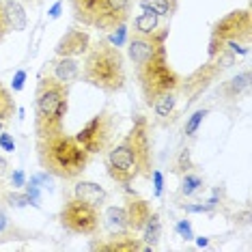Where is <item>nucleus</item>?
I'll return each instance as SVG.
<instances>
[{
  "mask_svg": "<svg viewBox=\"0 0 252 252\" xmlns=\"http://www.w3.org/2000/svg\"><path fill=\"white\" fill-rule=\"evenodd\" d=\"M106 168L112 181L119 186L129 188L140 177H151L153 173V147L149 136V121L147 117L138 114L134 125L127 134L108 151Z\"/></svg>",
  "mask_w": 252,
  "mask_h": 252,
  "instance_id": "obj_1",
  "label": "nucleus"
},
{
  "mask_svg": "<svg viewBox=\"0 0 252 252\" xmlns=\"http://www.w3.org/2000/svg\"><path fill=\"white\" fill-rule=\"evenodd\" d=\"M37 159L43 173L59 179H78L87 170L91 156L73 136L63 131L37 138Z\"/></svg>",
  "mask_w": 252,
  "mask_h": 252,
  "instance_id": "obj_2",
  "label": "nucleus"
},
{
  "mask_svg": "<svg viewBox=\"0 0 252 252\" xmlns=\"http://www.w3.org/2000/svg\"><path fill=\"white\" fill-rule=\"evenodd\" d=\"M80 76L87 84L104 91V93H119L127 82L123 52L108 39L91 41L87 54H84Z\"/></svg>",
  "mask_w": 252,
  "mask_h": 252,
  "instance_id": "obj_3",
  "label": "nucleus"
},
{
  "mask_svg": "<svg viewBox=\"0 0 252 252\" xmlns=\"http://www.w3.org/2000/svg\"><path fill=\"white\" fill-rule=\"evenodd\" d=\"M69 110V84L56 80L48 69L41 71L35 91V134L37 138L65 129Z\"/></svg>",
  "mask_w": 252,
  "mask_h": 252,
  "instance_id": "obj_4",
  "label": "nucleus"
},
{
  "mask_svg": "<svg viewBox=\"0 0 252 252\" xmlns=\"http://www.w3.org/2000/svg\"><path fill=\"white\" fill-rule=\"evenodd\" d=\"M134 71H136V80H138L142 99H145L147 106H151L159 95L168 93V91H177L179 89V82H181V76L168 63L166 48L153 52L151 56H147L145 61L136 63Z\"/></svg>",
  "mask_w": 252,
  "mask_h": 252,
  "instance_id": "obj_5",
  "label": "nucleus"
},
{
  "mask_svg": "<svg viewBox=\"0 0 252 252\" xmlns=\"http://www.w3.org/2000/svg\"><path fill=\"white\" fill-rule=\"evenodd\" d=\"M119 127H121L119 112L104 108L93 119H89L87 125H82V129L73 138L87 149L89 156H101V153H108L114 147V140L119 136Z\"/></svg>",
  "mask_w": 252,
  "mask_h": 252,
  "instance_id": "obj_6",
  "label": "nucleus"
},
{
  "mask_svg": "<svg viewBox=\"0 0 252 252\" xmlns=\"http://www.w3.org/2000/svg\"><path fill=\"white\" fill-rule=\"evenodd\" d=\"M233 65H235V54L224 45L214 59H209L205 65H200L198 69H194L188 78H183L177 91H181L183 97L188 99V104H192V101H196L198 97Z\"/></svg>",
  "mask_w": 252,
  "mask_h": 252,
  "instance_id": "obj_7",
  "label": "nucleus"
},
{
  "mask_svg": "<svg viewBox=\"0 0 252 252\" xmlns=\"http://www.w3.org/2000/svg\"><path fill=\"white\" fill-rule=\"evenodd\" d=\"M61 224L67 228L69 233L76 235H93L99 233L101 228V214L95 205L87 203V200L78 198V196H69L63 203L61 207Z\"/></svg>",
  "mask_w": 252,
  "mask_h": 252,
  "instance_id": "obj_8",
  "label": "nucleus"
},
{
  "mask_svg": "<svg viewBox=\"0 0 252 252\" xmlns=\"http://www.w3.org/2000/svg\"><path fill=\"white\" fill-rule=\"evenodd\" d=\"M252 37V13L250 9H235L220 18L211 28V39L222 43L248 45Z\"/></svg>",
  "mask_w": 252,
  "mask_h": 252,
  "instance_id": "obj_9",
  "label": "nucleus"
},
{
  "mask_svg": "<svg viewBox=\"0 0 252 252\" xmlns=\"http://www.w3.org/2000/svg\"><path fill=\"white\" fill-rule=\"evenodd\" d=\"M134 0H97L93 13V28L101 32H112L114 28L129 22Z\"/></svg>",
  "mask_w": 252,
  "mask_h": 252,
  "instance_id": "obj_10",
  "label": "nucleus"
},
{
  "mask_svg": "<svg viewBox=\"0 0 252 252\" xmlns=\"http://www.w3.org/2000/svg\"><path fill=\"white\" fill-rule=\"evenodd\" d=\"M89 45H91V35L84 28L73 26L59 39L54 52H56V56H71V59H76V56L87 54Z\"/></svg>",
  "mask_w": 252,
  "mask_h": 252,
  "instance_id": "obj_11",
  "label": "nucleus"
},
{
  "mask_svg": "<svg viewBox=\"0 0 252 252\" xmlns=\"http://www.w3.org/2000/svg\"><path fill=\"white\" fill-rule=\"evenodd\" d=\"M127 190V196H125V214H127V228L134 233H138L145 228L147 220L151 218L153 209H151V203L140 196H136L134 192L129 190V188H125Z\"/></svg>",
  "mask_w": 252,
  "mask_h": 252,
  "instance_id": "obj_12",
  "label": "nucleus"
},
{
  "mask_svg": "<svg viewBox=\"0 0 252 252\" xmlns=\"http://www.w3.org/2000/svg\"><path fill=\"white\" fill-rule=\"evenodd\" d=\"M93 250H99V252H138L145 248L140 237H136L134 231H117L114 235L106 239V242H99V244H93L91 246Z\"/></svg>",
  "mask_w": 252,
  "mask_h": 252,
  "instance_id": "obj_13",
  "label": "nucleus"
},
{
  "mask_svg": "<svg viewBox=\"0 0 252 252\" xmlns=\"http://www.w3.org/2000/svg\"><path fill=\"white\" fill-rule=\"evenodd\" d=\"M48 65H50V73L65 84H71L80 78V63L71 59V56H56Z\"/></svg>",
  "mask_w": 252,
  "mask_h": 252,
  "instance_id": "obj_14",
  "label": "nucleus"
},
{
  "mask_svg": "<svg viewBox=\"0 0 252 252\" xmlns=\"http://www.w3.org/2000/svg\"><path fill=\"white\" fill-rule=\"evenodd\" d=\"M73 196L87 200V203L95 205L97 209L106 203V190L95 181H78L76 188H73Z\"/></svg>",
  "mask_w": 252,
  "mask_h": 252,
  "instance_id": "obj_15",
  "label": "nucleus"
},
{
  "mask_svg": "<svg viewBox=\"0 0 252 252\" xmlns=\"http://www.w3.org/2000/svg\"><path fill=\"white\" fill-rule=\"evenodd\" d=\"M248 84H250V71L246 69L242 73H237V76H233L231 80H226V82H222L220 89H218V93L224 97V99H228V101H235V99H239V97L246 93Z\"/></svg>",
  "mask_w": 252,
  "mask_h": 252,
  "instance_id": "obj_16",
  "label": "nucleus"
},
{
  "mask_svg": "<svg viewBox=\"0 0 252 252\" xmlns=\"http://www.w3.org/2000/svg\"><path fill=\"white\" fill-rule=\"evenodd\" d=\"M4 2V15H7V24H9V31H24L26 28V13H24V7L18 2V0H2Z\"/></svg>",
  "mask_w": 252,
  "mask_h": 252,
  "instance_id": "obj_17",
  "label": "nucleus"
},
{
  "mask_svg": "<svg viewBox=\"0 0 252 252\" xmlns=\"http://www.w3.org/2000/svg\"><path fill=\"white\" fill-rule=\"evenodd\" d=\"M73 18L84 26H93V13L97 7V0H69Z\"/></svg>",
  "mask_w": 252,
  "mask_h": 252,
  "instance_id": "obj_18",
  "label": "nucleus"
},
{
  "mask_svg": "<svg viewBox=\"0 0 252 252\" xmlns=\"http://www.w3.org/2000/svg\"><path fill=\"white\" fill-rule=\"evenodd\" d=\"M162 20L158 13H153V11H142L140 15H136L134 18V32H145V35H149V32H156L158 28H162Z\"/></svg>",
  "mask_w": 252,
  "mask_h": 252,
  "instance_id": "obj_19",
  "label": "nucleus"
},
{
  "mask_svg": "<svg viewBox=\"0 0 252 252\" xmlns=\"http://www.w3.org/2000/svg\"><path fill=\"white\" fill-rule=\"evenodd\" d=\"M15 112H18V106H15L13 95H11V91L0 80V121H4V123L11 121Z\"/></svg>",
  "mask_w": 252,
  "mask_h": 252,
  "instance_id": "obj_20",
  "label": "nucleus"
},
{
  "mask_svg": "<svg viewBox=\"0 0 252 252\" xmlns=\"http://www.w3.org/2000/svg\"><path fill=\"white\" fill-rule=\"evenodd\" d=\"M153 110H156L158 117H170L173 114V110L177 108V91H168V93H164V95H159L156 101H153Z\"/></svg>",
  "mask_w": 252,
  "mask_h": 252,
  "instance_id": "obj_21",
  "label": "nucleus"
},
{
  "mask_svg": "<svg viewBox=\"0 0 252 252\" xmlns=\"http://www.w3.org/2000/svg\"><path fill=\"white\" fill-rule=\"evenodd\" d=\"M140 9L142 11H153L159 18H170L177 11V4L170 0H140Z\"/></svg>",
  "mask_w": 252,
  "mask_h": 252,
  "instance_id": "obj_22",
  "label": "nucleus"
},
{
  "mask_svg": "<svg viewBox=\"0 0 252 252\" xmlns=\"http://www.w3.org/2000/svg\"><path fill=\"white\" fill-rule=\"evenodd\" d=\"M145 242H147V248H153L158 242H159V235H162V224H159V218L158 214H151V218L147 220L145 224Z\"/></svg>",
  "mask_w": 252,
  "mask_h": 252,
  "instance_id": "obj_23",
  "label": "nucleus"
},
{
  "mask_svg": "<svg viewBox=\"0 0 252 252\" xmlns=\"http://www.w3.org/2000/svg\"><path fill=\"white\" fill-rule=\"evenodd\" d=\"M106 220L117 231H127V214H125V207H108Z\"/></svg>",
  "mask_w": 252,
  "mask_h": 252,
  "instance_id": "obj_24",
  "label": "nucleus"
},
{
  "mask_svg": "<svg viewBox=\"0 0 252 252\" xmlns=\"http://www.w3.org/2000/svg\"><path fill=\"white\" fill-rule=\"evenodd\" d=\"M0 203H4V205H9V207H26V205H31L32 200L31 196L24 192V194H20V192H2V200Z\"/></svg>",
  "mask_w": 252,
  "mask_h": 252,
  "instance_id": "obj_25",
  "label": "nucleus"
},
{
  "mask_svg": "<svg viewBox=\"0 0 252 252\" xmlns=\"http://www.w3.org/2000/svg\"><path fill=\"white\" fill-rule=\"evenodd\" d=\"M190 168H192L190 149H181L179 156H177V159H175V164H173V173H177V175H186V173H190Z\"/></svg>",
  "mask_w": 252,
  "mask_h": 252,
  "instance_id": "obj_26",
  "label": "nucleus"
},
{
  "mask_svg": "<svg viewBox=\"0 0 252 252\" xmlns=\"http://www.w3.org/2000/svg\"><path fill=\"white\" fill-rule=\"evenodd\" d=\"M205 117H207V110H205V108H200V110L192 112V117L186 121L183 134H186V136H194V134H196V129L200 127V123H203V119H205Z\"/></svg>",
  "mask_w": 252,
  "mask_h": 252,
  "instance_id": "obj_27",
  "label": "nucleus"
},
{
  "mask_svg": "<svg viewBox=\"0 0 252 252\" xmlns=\"http://www.w3.org/2000/svg\"><path fill=\"white\" fill-rule=\"evenodd\" d=\"M200 186H203V179H200L198 175L186 173V177H183V183H181V194H186V196H190V194L196 192Z\"/></svg>",
  "mask_w": 252,
  "mask_h": 252,
  "instance_id": "obj_28",
  "label": "nucleus"
},
{
  "mask_svg": "<svg viewBox=\"0 0 252 252\" xmlns=\"http://www.w3.org/2000/svg\"><path fill=\"white\" fill-rule=\"evenodd\" d=\"M125 39H127V28H125V24L123 26H119V28H114L112 31V35H110V41L112 45H117V48H121V45L125 43Z\"/></svg>",
  "mask_w": 252,
  "mask_h": 252,
  "instance_id": "obj_29",
  "label": "nucleus"
},
{
  "mask_svg": "<svg viewBox=\"0 0 252 252\" xmlns=\"http://www.w3.org/2000/svg\"><path fill=\"white\" fill-rule=\"evenodd\" d=\"M0 149L2 151H15V140H13V136L7 134V131H0Z\"/></svg>",
  "mask_w": 252,
  "mask_h": 252,
  "instance_id": "obj_30",
  "label": "nucleus"
},
{
  "mask_svg": "<svg viewBox=\"0 0 252 252\" xmlns=\"http://www.w3.org/2000/svg\"><path fill=\"white\" fill-rule=\"evenodd\" d=\"M7 32H9V24H7V15H4V2L0 0V43L4 41Z\"/></svg>",
  "mask_w": 252,
  "mask_h": 252,
  "instance_id": "obj_31",
  "label": "nucleus"
},
{
  "mask_svg": "<svg viewBox=\"0 0 252 252\" xmlns=\"http://www.w3.org/2000/svg\"><path fill=\"white\" fill-rule=\"evenodd\" d=\"M177 233H179L183 239H192L194 237V235H192V224L188 220H181L179 224H177Z\"/></svg>",
  "mask_w": 252,
  "mask_h": 252,
  "instance_id": "obj_32",
  "label": "nucleus"
},
{
  "mask_svg": "<svg viewBox=\"0 0 252 252\" xmlns=\"http://www.w3.org/2000/svg\"><path fill=\"white\" fill-rule=\"evenodd\" d=\"M11 183H13V188H22V186H26V175L22 173V170H15V173L11 175Z\"/></svg>",
  "mask_w": 252,
  "mask_h": 252,
  "instance_id": "obj_33",
  "label": "nucleus"
},
{
  "mask_svg": "<svg viewBox=\"0 0 252 252\" xmlns=\"http://www.w3.org/2000/svg\"><path fill=\"white\" fill-rule=\"evenodd\" d=\"M24 80H26V71L20 69L18 73H15V78H13V91H22V89H24Z\"/></svg>",
  "mask_w": 252,
  "mask_h": 252,
  "instance_id": "obj_34",
  "label": "nucleus"
},
{
  "mask_svg": "<svg viewBox=\"0 0 252 252\" xmlns=\"http://www.w3.org/2000/svg\"><path fill=\"white\" fill-rule=\"evenodd\" d=\"M151 177H153V181H156V194L159 196V194H162V188H164V177H162L159 170H153Z\"/></svg>",
  "mask_w": 252,
  "mask_h": 252,
  "instance_id": "obj_35",
  "label": "nucleus"
},
{
  "mask_svg": "<svg viewBox=\"0 0 252 252\" xmlns=\"http://www.w3.org/2000/svg\"><path fill=\"white\" fill-rule=\"evenodd\" d=\"M214 207V200L209 205H186V211H209Z\"/></svg>",
  "mask_w": 252,
  "mask_h": 252,
  "instance_id": "obj_36",
  "label": "nucleus"
},
{
  "mask_svg": "<svg viewBox=\"0 0 252 252\" xmlns=\"http://www.w3.org/2000/svg\"><path fill=\"white\" fill-rule=\"evenodd\" d=\"M61 9H63V0H59V2H56L54 7L50 9V18H52V20L59 18V15H61Z\"/></svg>",
  "mask_w": 252,
  "mask_h": 252,
  "instance_id": "obj_37",
  "label": "nucleus"
},
{
  "mask_svg": "<svg viewBox=\"0 0 252 252\" xmlns=\"http://www.w3.org/2000/svg\"><path fill=\"white\" fill-rule=\"evenodd\" d=\"M7 173H9V162H7V158L0 156V179H2Z\"/></svg>",
  "mask_w": 252,
  "mask_h": 252,
  "instance_id": "obj_38",
  "label": "nucleus"
},
{
  "mask_svg": "<svg viewBox=\"0 0 252 252\" xmlns=\"http://www.w3.org/2000/svg\"><path fill=\"white\" fill-rule=\"evenodd\" d=\"M207 244H209V239H205V237L198 239V246H207Z\"/></svg>",
  "mask_w": 252,
  "mask_h": 252,
  "instance_id": "obj_39",
  "label": "nucleus"
},
{
  "mask_svg": "<svg viewBox=\"0 0 252 252\" xmlns=\"http://www.w3.org/2000/svg\"><path fill=\"white\" fill-rule=\"evenodd\" d=\"M24 2H28V4H39V2H43V0H24Z\"/></svg>",
  "mask_w": 252,
  "mask_h": 252,
  "instance_id": "obj_40",
  "label": "nucleus"
},
{
  "mask_svg": "<svg viewBox=\"0 0 252 252\" xmlns=\"http://www.w3.org/2000/svg\"><path fill=\"white\" fill-rule=\"evenodd\" d=\"M2 192H4V190H2V183H0V200H2Z\"/></svg>",
  "mask_w": 252,
  "mask_h": 252,
  "instance_id": "obj_41",
  "label": "nucleus"
},
{
  "mask_svg": "<svg viewBox=\"0 0 252 252\" xmlns=\"http://www.w3.org/2000/svg\"><path fill=\"white\" fill-rule=\"evenodd\" d=\"M4 129V121H0V131H2Z\"/></svg>",
  "mask_w": 252,
  "mask_h": 252,
  "instance_id": "obj_42",
  "label": "nucleus"
},
{
  "mask_svg": "<svg viewBox=\"0 0 252 252\" xmlns=\"http://www.w3.org/2000/svg\"><path fill=\"white\" fill-rule=\"evenodd\" d=\"M170 2H175V4H179V0H170Z\"/></svg>",
  "mask_w": 252,
  "mask_h": 252,
  "instance_id": "obj_43",
  "label": "nucleus"
}]
</instances>
